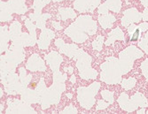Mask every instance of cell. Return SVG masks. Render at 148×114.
<instances>
[{
    "label": "cell",
    "instance_id": "1",
    "mask_svg": "<svg viewBox=\"0 0 148 114\" xmlns=\"http://www.w3.org/2000/svg\"><path fill=\"white\" fill-rule=\"evenodd\" d=\"M139 35H140V30H139L138 27H137V29L135 30V32H134L133 35H131L130 41L131 42H136V41H138V38H139Z\"/></svg>",
    "mask_w": 148,
    "mask_h": 114
}]
</instances>
